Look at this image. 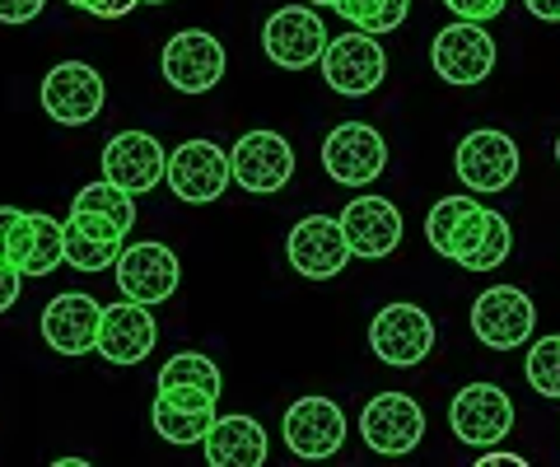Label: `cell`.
Masks as SVG:
<instances>
[{"instance_id":"6da1fadb","label":"cell","mask_w":560,"mask_h":467,"mask_svg":"<svg viewBox=\"0 0 560 467\" xmlns=\"http://www.w3.org/2000/svg\"><path fill=\"white\" fill-rule=\"evenodd\" d=\"M425 238L434 253H444L448 262H458L467 271H495L514 248L510 220L471 197L434 201V211L425 215Z\"/></svg>"},{"instance_id":"7a4b0ae2","label":"cell","mask_w":560,"mask_h":467,"mask_svg":"<svg viewBox=\"0 0 560 467\" xmlns=\"http://www.w3.org/2000/svg\"><path fill=\"white\" fill-rule=\"evenodd\" d=\"M318 66H323L327 90H337L341 98L374 94L383 75H388V57L378 47V33H364V28H350L341 38H331Z\"/></svg>"},{"instance_id":"3957f363","label":"cell","mask_w":560,"mask_h":467,"mask_svg":"<svg viewBox=\"0 0 560 467\" xmlns=\"http://www.w3.org/2000/svg\"><path fill=\"white\" fill-rule=\"evenodd\" d=\"M370 346L383 365L416 370L420 360L434 351V323L425 308H416V304H388V308H378L370 323Z\"/></svg>"},{"instance_id":"277c9868","label":"cell","mask_w":560,"mask_h":467,"mask_svg":"<svg viewBox=\"0 0 560 467\" xmlns=\"http://www.w3.org/2000/svg\"><path fill=\"white\" fill-rule=\"evenodd\" d=\"M533 327H537V308L514 285H490L471 304V332L490 351H514V346L533 341Z\"/></svg>"},{"instance_id":"5b68a950","label":"cell","mask_w":560,"mask_h":467,"mask_svg":"<svg viewBox=\"0 0 560 467\" xmlns=\"http://www.w3.org/2000/svg\"><path fill=\"white\" fill-rule=\"evenodd\" d=\"M430 66L440 71L444 84H463V90L467 84H481L490 71H495V38H490L481 24L458 20V24L434 33Z\"/></svg>"},{"instance_id":"8992f818","label":"cell","mask_w":560,"mask_h":467,"mask_svg":"<svg viewBox=\"0 0 560 467\" xmlns=\"http://www.w3.org/2000/svg\"><path fill=\"white\" fill-rule=\"evenodd\" d=\"M168 187L173 197L187 201V206H206V201H220V192L234 183V168H230V150H220L215 141H183L178 150L168 154Z\"/></svg>"},{"instance_id":"52a82bcc","label":"cell","mask_w":560,"mask_h":467,"mask_svg":"<svg viewBox=\"0 0 560 467\" xmlns=\"http://www.w3.org/2000/svg\"><path fill=\"white\" fill-rule=\"evenodd\" d=\"M183 281L178 253L160 238H145V244H127L117 257V290L121 300L136 304H164Z\"/></svg>"},{"instance_id":"ba28073f","label":"cell","mask_w":560,"mask_h":467,"mask_svg":"<svg viewBox=\"0 0 560 467\" xmlns=\"http://www.w3.org/2000/svg\"><path fill=\"white\" fill-rule=\"evenodd\" d=\"M448 425L467 448H490L514 430V397L495 384H467L453 397Z\"/></svg>"},{"instance_id":"9c48e42d","label":"cell","mask_w":560,"mask_h":467,"mask_svg":"<svg viewBox=\"0 0 560 467\" xmlns=\"http://www.w3.org/2000/svg\"><path fill=\"white\" fill-rule=\"evenodd\" d=\"M230 168H234V183L243 192L271 197L294 178V150L280 131H248L234 141Z\"/></svg>"},{"instance_id":"30bf717a","label":"cell","mask_w":560,"mask_h":467,"mask_svg":"<svg viewBox=\"0 0 560 467\" xmlns=\"http://www.w3.org/2000/svg\"><path fill=\"white\" fill-rule=\"evenodd\" d=\"M327 43H331L327 24L304 5L276 10L267 20V28H261V47H267V57L280 66V71H308V66H318Z\"/></svg>"},{"instance_id":"8fae6325","label":"cell","mask_w":560,"mask_h":467,"mask_svg":"<svg viewBox=\"0 0 560 467\" xmlns=\"http://www.w3.org/2000/svg\"><path fill=\"white\" fill-rule=\"evenodd\" d=\"M360 435L364 444L383 458H401L425 440V411H420L416 397L407 393H378L360 417Z\"/></svg>"},{"instance_id":"7c38bea8","label":"cell","mask_w":560,"mask_h":467,"mask_svg":"<svg viewBox=\"0 0 560 467\" xmlns=\"http://www.w3.org/2000/svg\"><path fill=\"white\" fill-rule=\"evenodd\" d=\"M383 164H388V145H383V136L370 122H341L323 141V168L331 183L364 187L378 178Z\"/></svg>"},{"instance_id":"4fadbf2b","label":"cell","mask_w":560,"mask_h":467,"mask_svg":"<svg viewBox=\"0 0 560 467\" xmlns=\"http://www.w3.org/2000/svg\"><path fill=\"white\" fill-rule=\"evenodd\" d=\"M285 253H290V267L308 276V281H331L337 271H346V262L355 253L346 244V230H341V215H308L290 230L285 238Z\"/></svg>"},{"instance_id":"5bb4252c","label":"cell","mask_w":560,"mask_h":467,"mask_svg":"<svg viewBox=\"0 0 560 467\" xmlns=\"http://www.w3.org/2000/svg\"><path fill=\"white\" fill-rule=\"evenodd\" d=\"M453 168L471 192H504L518 178V145L495 127L467 131V141L453 154Z\"/></svg>"},{"instance_id":"9a60e30c","label":"cell","mask_w":560,"mask_h":467,"mask_svg":"<svg viewBox=\"0 0 560 467\" xmlns=\"http://www.w3.org/2000/svg\"><path fill=\"white\" fill-rule=\"evenodd\" d=\"M280 430H285V444L294 458L318 463L346 444V411L331 397H300V402H290Z\"/></svg>"},{"instance_id":"2e32d148","label":"cell","mask_w":560,"mask_h":467,"mask_svg":"<svg viewBox=\"0 0 560 467\" xmlns=\"http://www.w3.org/2000/svg\"><path fill=\"white\" fill-rule=\"evenodd\" d=\"M164 80L178 94H206L224 80V47L210 38L206 28H183L173 33L164 47Z\"/></svg>"},{"instance_id":"e0dca14e","label":"cell","mask_w":560,"mask_h":467,"mask_svg":"<svg viewBox=\"0 0 560 467\" xmlns=\"http://www.w3.org/2000/svg\"><path fill=\"white\" fill-rule=\"evenodd\" d=\"M43 108L57 117L61 127H84L103 113V75L84 61H61L51 66L43 80Z\"/></svg>"},{"instance_id":"ac0fdd59","label":"cell","mask_w":560,"mask_h":467,"mask_svg":"<svg viewBox=\"0 0 560 467\" xmlns=\"http://www.w3.org/2000/svg\"><path fill=\"white\" fill-rule=\"evenodd\" d=\"M164 173H168V154L150 131H117L108 150H103V178L127 187L131 197L160 187Z\"/></svg>"},{"instance_id":"d6986e66","label":"cell","mask_w":560,"mask_h":467,"mask_svg":"<svg viewBox=\"0 0 560 467\" xmlns=\"http://www.w3.org/2000/svg\"><path fill=\"white\" fill-rule=\"evenodd\" d=\"M98 323H103V304L84 290H66L43 308V341L61 355H84L98 351Z\"/></svg>"},{"instance_id":"ffe728a7","label":"cell","mask_w":560,"mask_h":467,"mask_svg":"<svg viewBox=\"0 0 560 467\" xmlns=\"http://www.w3.org/2000/svg\"><path fill=\"white\" fill-rule=\"evenodd\" d=\"M154 341H160V327L150 318V304H136V300H121L103 308V323H98V355L108 365H140Z\"/></svg>"},{"instance_id":"44dd1931","label":"cell","mask_w":560,"mask_h":467,"mask_svg":"<svg viewBox=\"0 0 560 467\" xmlns=\"http://www.w3.org/2000/svg\"><path fill=\"white\" fill-rule=\"evenodd\" d=\"M160 440L168 444H206L210 425H215V393L206 388H160L150 411Z\"/></svg>"},{"instance_id":"7402d4cb","label":"cell","mask_w":560,"mask_h":467,"mask_svg":"<svg viewBox=\"0 0 560 467\" xmlns=\"http://www.w3.org/2000/svg\"><path fill=\"white\" fill-rule=\"evenodd\" d=\"M341 230L355 257H388L401 244V211L388 197H355L341 211Z\"/></svg>"},{"instance_id":"603a6c76","label":"cell","mask_w":560,"mask_h":467,"mask_svg":"<svg viewBox=\"0 0 560 467\" xmlns=\"http://www.w3.org/2000/svg\"><path fill=\"white\" fill-rule=\"evenodd\" d=\"M5 257L24 276L57 271V262H66V224L51 220V215H38V211H24L20 224H14V234H10Z\"/></svg>"},{"instance_id":"cb8c5ba5","label":"cell","mask_w":560,"mask_h":467,"mask_svg":"<svg viewBox=\"0 0 560 467\" xmlns=\"http://www.w3.org/2000/svg\"><path fill=\"white\" fill-rule=\"evenodd\" d=\"M210 467H261L267 463V430L253 417H215L206 435Z\"/></svg>"},{"instance_id":"d4e9b609","label":"cell","mask_w":560,"mask_h":467,"mask_svg":"<svg viewBox=\"0 0 560 467\" xmlns=\"http://www.w3.org/2000/svg\"><path fill=\"white\" fill-rule=\"evenodd\" d=\"M331 10H337L350 28H364V33H393V28L407 24L411 0H331Z\"/></svg>"},{"instance_id":"484cf974","label":"cell","mask_w":560,"mask_h":467,"mask_svg":"<svg viewBox=\"0 0 560 467\" xmlns=\"http://www.w3.org/2000/svg\"><path fill=\"white\" fill-rule=\"evenodd\" d=\"M160 388H206V393H215L224 388V378H220V365L210 355L201 351H178L168 360V365L160 370Z\"/></svg>"},{"instance_id":"4316f807","label":"cell","mask_w":560,"mask_h":467,"mask_svg":"<svg viewBox=\"0 0 560 467\" xmlns=\"http://www.w3.org/2000/svg\"><path fill=\"white\" fill-rule=\"evenodd\" d=\"M523 374H528L533 393L560 397V337L533 341V346H528V360H523Z\"/></svg>"},{"instance_id":"83f0119b","label":"cell","mask_w":560,"mask_h":467,"mask_svg":"<svg viewBox=\"0 0 560 467\" xmlns=\"http://www.w3.org/2000/svg\"><path fill=\"white\" fill-rule=\"evenodd\" d=\"M66 224V220H61ZM117 248H108V244H98V238H90V234H80V230H70L66 224V262L75 267V271H103V267H117Z\"/></svg>"},{"instance_id":"f1b7e54d","label":"cell","mask_w":560,"mask_h":467,"mask_svg":"<svg viewBox=\"0 0 560 467\" xmlns=\"http://www.w3.org/2000/svg\"><path fill=\"white\" fill-rule=\"evenodd\" d=\"M444 5L458 14V20H471V24H486L495 20V14L504 10V0H444Z\"/></svg>"},{"instance_id":"f546056e","label":"cell","mask_w":560,"mask_h":467,"mask_svg":"<svg viewBox=\"0 0 560 467\" xmlns=\"http://www.w3.org/2000/svg\"><path fill=\"white\" fill-rule=\"evenodd\" d=\"M66 5H75L84 14H98V20H121V14H131L140 0H66Z\"/></svg>"},{"instance_id":"4dcf8cb0","label":"cell","mask_w":560,"mask_h":467,"mask_svg":"<svg viewBox=\"0 0 560 467\" xmlns=\"http://www.w3.org/2000/svg\"><path fill=\"white\" fill-rule=\"evenodd\" d=\"M47 0H0V24H28L38 20Z\"/></svg>"},{"instance_id":"1f68e13d","label":"cell","mask_w":560,"mask_h":467,"mask_svg":"<svg viewBox=\"0 0 560 467\" xmlns=\"http://www.w3.org/2000/svg\"><path fill=\"white\" fill-rule=\"evenodd\" d=\"M20 281H24V271L14 267L10 257H0V314L14 308V300H20Z\"/></svg>"},{"instance_id":"d6a6232c","label":"cell","mask_w":560,"mask_h":467,"mask_svg":"<svg viewBox=\"0 0 560 467\" xmlns=\"http://www.w3.org/2000/svg\"><path fill=\"white\" fill-rule=\"evenodd\" d=\"M20 206H0V257H5V248H10V234H14V224H20Z\"/></svg>"},{"instance_id":"836d02e7","label":"cell","mask_w":560,"mask_h":467,"mask_svg":"<svg viewBox=\"0 0 560 467\" xmlns=\"http://www.w3.org/2000/svg\"><path fill=\"white\" fill-rule=\"evenodd\" d=\"M481 467H528V458H518V454H504V448L490 444L486 454H481Z\"/></svg>"},{"instance_id":"e575fe53","label":"cell","mask_w":560,"mask_h":467,"mask_svg":"<svg viewBox=\"0 0 560 467\" xmlns=\"http://www.w3.org/2000/svg\"><path fill=\"white\" fill-rule=\"evenodd\" d=\"M523 5H528V14H537V20L560 24V0H523Z\"/></svg>"},{"instance_id":"d590c367","label":"cell","mask_w":560,"mask_h":467,"mask_svg":"<svg viewBox=\"0 0 560 467\" xmlns=\"http://www.w3.org/2000/svg\"><path fill=\"white\" fill-rule=\"evenodd\" d=\"M308 5H331V0H308Z\"/></svg>"},{"instance_id":"8d00e7d4","label":"cell","mask_w":560,"mask_h":467,"mask_svg":"<svg viewBox=\"0 0 560 467\" xmlns=\"http://www.w3.org/2000/svg\"><path fill=\"white\" fill-rule=\"evenodd\" d=\"M145 5H168V0H145Z\"/></svg>"},{"instance_id":"74e56055","label":"cell","mask_w":560,"mask_h":467,"mask_svg":"<svg viewBox=\"0 0 560 467\" xmlns=\"http://www.w3.org/2000/svg\"><path fill=\"white\" fill-rule=\"evenodd\" d=\"M556 164H560V141H556Z\"/></svg>"}]
</instances>
